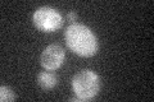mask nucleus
I'll list each match as a JSON object with an SVG mask.
<instances>
[{
	"label": "nucleus",
	"instance_id": "f257e3e1",
	"mask_svg": "<svg viewBox=\"0 0 154 102\" xmlns=\"http://www.w3.org/2000/svg\"><path fill=\"white\" fill-rule=\"evenodd\" d=\"M64 40L69 50L79 56H93L99 48L98 38L93 31L80 23H73L67 27L64 32Z\"/></svg>",
	"mask_w": 154,
	"mask_h": 102
},
{
	"label": "nucleus",
	"instance_id": "f03ea898",
	"mask_svg": "<svg viewBox=\"0 0 154 102\" xmlns=\"http://www.w3.org/2000/svg\"><path fill=\"white\" fill-rule=\"evenodd\" d=\"M72 89L81 101H90L99 93L100 78L91 69H84L73 77Z\"/></svg>",
	"mask_w": 154,
	"mask_h": 102
},
{
	"label": "nucleus",
	"instance_id": "7ed1b4c3",
	"mask_svg": "<svg viewBox=\"0 0 154 102\" xmlns=\"http://www.w3.org/2000/svg\"><path fill=\"white\" fill-rule=\"evenodd\" d=\"M32 21L38 31L51 33L63 26V18L60 13L50 7H41L33 13Z\"/></svg>",
	"mask_w": 154,
	"mask_h": 102
},
{
	"label": "nucleus",
	"instance_id": "20e7f679",
	"mask_svg": "<svg viewBox=\"0 0 154 102\" xmlns=\"http://www.w3.org/2000/svg\"><path fill=\"white\" fill-rule=\"evenodd\" d=\"M66 57L64 48L58 43H51V45L46 46L44 51L41 52L40 63L41 66L46 70H57L58 68L63 64Z\"/></svg>",
	"mask_w": 154,
	"mask_h": 102
},
{
	"label": "nucleus",
	"instance_id": "39448f33",
	"mask_svg": "<svg viewBox=\"0 0 154 102\" xmlns=\"http://www.w3.org/2000/svg\"><path fill=\"white\" fill-rule=\"evenodd\" d=\"M37 84L42 89H53L58 84V77L49 71H41L37 74Z\"/></svg>",
	"mask_w": 154,
	"mask_h": 102
},
{
	"label": "nucleus",
	"instance_id": "423d86ee",
	"mask_svg": "<svg viewBox=\"0 0 154 102\" xmlns=\"http://www.w3.org/2000/svg\"><path fill=\"white\" fill-rule=\"evenodd\" d=\"M16 98H17L16 93L9 87H5V86L0 87V101L2 102H11V101H14Z\"/></svg>",
	"mask_w": 154,
	"mask_h": 102
},
{
	"label": "nucleus",
	"instance_id": "0eeeda50",
	"mask_svg": "<svg viewBox=\"0 0 154 102\" xmlns=\"http://www.w3.org/2000/svg\"><path fill=\"white\" fill-rule=\"evenodd\" d=\"M67 18H68V21H71L72 23H76V21H77V13H75V12H69L68 14H67Z\"/></svg>",
	"mask_w": 154,
	"mask_h": 102
}]
</instances>
